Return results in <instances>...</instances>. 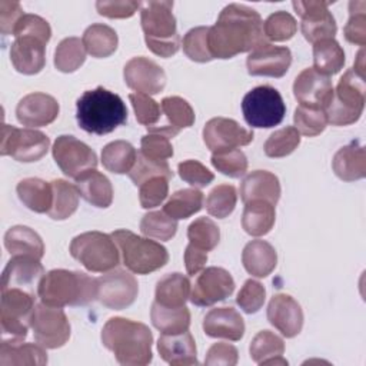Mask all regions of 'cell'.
<instances>
[{
	"mask_svg": "<svg viewBox=\"0 0 366 366\" xmlns=\"http://www.w3.org/2000/svg\"><path fill=\"white\" fill-rule=\"evenodd\" d=\"M266 43L260 14L243 4L226 6L214 26L209 27V49L213 59H232Z\"/></svg>",
	"mask_w": 366,
	"mask_h": 366,
	"instance_id": "6da1fadb",
	"label": "cell"
},
{
	"mask_svg": "<svg viewBox=\"0 0 366 366\" xmlns=\"http://www.w3.org/2000/svg\"><path fill=\"white\" fill-rule=\"evenodd\" d=\"M102 343L123 366H144L153 359L152 330L140 322L110 317L102 329Z\"/></svg>",
	"mask_w": 366,
	"mask_h": 366,
	"instance_id": "7a4b0ae2",
	"label": "cell"
},
{
	"mask_svg": "<svg viewBox=\"0 0 366 366\" xmlns=\"http://www.w3.org/2000/svg\"><path fill=\"white\" fill-rule=\"evenodd\" d=\"M76 119L84 132L103 136L127 122V107L119 94L99 86L77 99Z\"/></svg>",
	"mask_w": 366,
	"mask_h": 366,
	"instance_id": "3957f363",
	"label": "cell"
},
{
	"mask_svg": "<svg viewBox=\"0 0 366 366\" xmlns=\"http://www.w3.org/2000/svg\"><path fill=\"white\" fill-rule=\"evenodd\" d=\"M37 295L53 307L86 306L97 299V280L83 272L54 269L41 277Z\"/></svg>",
	"mask_w": 366,
	"mask_h": 366,
	"instance_id": "277c9868",
	"label": "cell"
},
{
	"mask_svg": "<svg viewBox=\"0 0 366 366\" xmlns=\"http://www.w3.org/2000/svg\"><path fill=\"white\" fill-rule=\"evenodd\" d=\"M173 1H143L140 21L147 49L160 57H172L180 49V36L173 14Z\"/></svg>",
	"mask_w": 366,
	"mask_h": 366,
	"instance_id": "5b68a950",
	"label": "cell"
},
{
	"mask_svg": "<svg viewBox=\"0 0 366 366\" xmlns=\"http://www.w3.org/2000/svg\"><path fill=\"white\" fill-rule=\"evenodd\" d=\"M365 76L353 67L346 70L323 107L327 123L347 126L357 122L365 107Z\"/></svg>",
	"mask_w": 366,
	"mask_h": 366,
	"instance_id": "8992f818",
	"label": "cell"
},
{
	"mask_svg": "<svg viewBox=\"0 0 366 366\" xmlns=\"http://www.w3.org/2000/svg\"><path fill=\"white\" fill-rule=\"evenodd\" d=\"M112 237L122 253L123 264L132 273L149 274L169 262L166 247L149 237H140L126 229L114 230Z\"/></svg>",
	"mask_w": 366,
	"mask_h": 366,
	"instance_id": "52a82bcc",
	"label": "cell"
},
{
	"mask_svg": "<svg viewBox=\"0 0 366 366\" xmlns=\"http://www.w3.org/2000/svg\"><path fill=\"white\" fill-rule=\"evenodd\" d=\"M70 254L92 273H106L120 263V250L112 234L84 232L70 243Z\"/></svg>",
	"mask_w": 366,
	"mask_h": 366,
	"instance_id": "ba28073f",
	"label": "cell"
},
{
	"mask_svg": "<svg viewBox=\"0 0 366 366\" xmlns=\"http://www.w3.org/2000/svg\"><path fill=\"white\" fill-rule=\"evenodd\" d=\"M242 112L249 126L270 129L280 124L285 119L286 104L282 94L274 87L263 84L244 94Z\"/></svg>",
	"mask_w": 366,
	"mask_h": 366,
	"instance_id": "9c48e42d",
	"label": "cell"
},
{
	"mask_svg": "<svg viewBox=\"0 0 366 366\" xmlns=\"http://www.w3.org/2000/svg\"><path fill=\"white\" fill-rule=\"evenodd\" d=\"M34 293L11 287L1 290L0 326L3 335L13 339H26L34 310Z\"/></svg>",
	"mask_w": 366,
	"mask_h": 366,
	"instance_id": "30bf717a",
	"label": "cell"
},
{
	"mask_svg": "<svg viewBox=\"0 0 366 366\" xmlns=\"http://www.w3.org/2000/svg\"><path fill=\"white\" fill-rule=\"evenodd\" d=\"M50 147V139L36 129H17L3 124L0 139L1 156H11L17 162L31 163L40 160Z\"/></svg>",
	"mask_w": 366,
	"mask_h": 366,
	"instance_id": "8fae6325",
	"label": "cell"
},
{
	"mask_svg": "<svg viewBox=\"0 0 366 366\" xmlns=\"http://www.w3.org/2000/svg\"><path fill=\"white\" fill-rule=\"evenodd\" d=\"M30 327L34 340L46 349H57L70 337V322L61 307L47 306L43 302L34 306Z\"/></svg>",
	"mask_w": 366,
	"mask_h": 366,
	"instance_id": "7c38bea8",
	"label": "cell"
},
{
	"mask_svg": "<svg viewBox=\"0 0 366 366\" xmlns=\"http://www.w3.org/2000/svg\"><path fill=\"white\" fill-rule=\"evenodd\" d=\"M53 159L60 170L71 177L77 179L87 170L96 169L97 156L86 143L70 134H61L53 144Z\"/></svg>",
	"mask_w": 366,
	"mask_h": 366,
	"instance_id": "4fadbf2b",
	"label": "cell"
},
{
	"mask_svg": "<svg viewBox=\"0 0 366 366\" xmlns=\"http://www.w3.org/2000/svg\"><path fill=\"white\" fill-rule=\"evenodd\" d=\"M97 280V300L112 309L123 310L133 305L139 293V283L136 277L122 269H113Z\"/></svg>",
	"mask_w": 366,
	"mask_h": 366,
	"instance_id": "5bb4252c",
	"label": "cell"
},
{
	"mask_svg": "<svg viewBox=\"0 0 366 366\" xmlns=\"http://www.w3.org/2000/svg\"><path fill=\"white\" fill-rule=\"evenodd\" d=\"M293 9L302 17L300 30L309 43H316L325 39H333L337 26L333 14L327 10L330 1H293Z\"/></svg>",
	"mask_w": 366,
	"mask_h": 366,
	"instance_id": "9a60e30c",
	"label": "cell"
},
{
	"mask_svg": "<svg viewBox=\"0 0 366 366\" xmlns=\"http://www.w3.org/2000/svg\"><path fill=\"white\" fill-rule=\"evenodd\" d=\"M234 290L232 274L223 267H206L197 276L192 292L190 302L199 307H207L229 297Z\"/></svg>",
	"mask_w": 366,
	"mask_h": 366,
	"instance_id": "2e32d148",
	"label": "cell"
},
{
	"mask_svg": "<svg viewBox=\"0 0 366 366\" xmlns=\"http://www.w3.org/2000/svg\"><path fill=\"white\" fill-rule=\"evenodd\" d=\"M253 140V132L242 127L236 120L213 117L203 127V142L213 153L237 149Z\"/></svg>",
	"mask_w": 366,
	"mask_h": 366,
	"instance_id": "e0dca14e",
	"label": "cell"
},
{
	"mask_svg": "<svg viewBox=\"0 0 366 366\" xmlns=\"http://www.w3.org/2000/svg\"><path fill=\"white\" fill-rule=\"evenodd\" d=\"M123 77L132 90L149 96L160 93L166 86L164 70L157 63L143 56L133 57L126 63Z\"/></svg>",
	"mask_w": 366,
	"mask_h": 366,
	"instance_id": "ac0fdd59",
	"label": "cell"
},
{
	"mask_svg": "<svg viewBox=\"0 0 366 366\" xmlns=\"http://www.w3.org/2000/svg\"><path fill=\"white\" fill-rule=\"evenodd\" d=\"M292 64V53L287 47L263 43L252 50L246 59L250 76L283 77Z\"/></svg>",
	"mask_w": 366,
	"mask_h": 366,
	"instance_id": "d6986e66",
	"label": "cell"
},
{
	"mask_svg": "<svg viewBox=\"0 0 366 366\" xmlns=\"http://www.w3.org/2000/svg\"><path fill=\"white\" fill-rule=\"evenodd\" d=\"M60 112L57 100L46 93L34 92L26 94L16 107L19 123L30 129L43 127L53 123Z\"/></svg>",
	"mask_w": 366,
	"mask_h": 366,
	"instance_id": "ffe728a7",
	"label": "cell"
},
{
	"mask_svg": "<svg viewBox=\"0 0 366 366\" xmlns=\"http://www.w3.org/2000/svg\"><path fill=\"white\" fill-rule=\"evenodd\" d=\"M332 93V80L313 67L302 70L293 83V94L300 106L323 109Z\"/></svg>",
	"mask_w": 366,
	"mask_h": 366,
	"instance_id": "44dd1931",
	"label": "cell"
},
{
	"mask_svg": "<svg viewBox=\"0 0 366 366\" xmlns=\"http://www.w3.org/2000/svg\"><path fill=\"white\" fill-rule=\"evenodd\" d=\"M267 320L285 337H295L303 327V310L290 295L277 293L267 305Z\"/></svg>",
	"mask_w": 366,
	"mask_h": 366,
	"instance_id": "7402d4cb",
	"label": "cell"
},
{
	"mask_svg": "<svg viewBox=\"0 0 366 366\" xmlns=\"http://www.w3.org/2000/svg\"><path fill=\"white\" fill-rule=\"evenodd\" d=\"M44 274L40 259L31 256H11L1 274V290L19 287L34 293V286H39Z\"/></svg>",
	"mask_w": 366,
	"mask_h": 366,
	"instance_id": "603a6c76",
	"label": "cell"
},
{
	"mask_svg": "<svg viewBox=\"0 0 366 366\" xmlns=\"http://www.w3.org/2000/svg\"><path fill=\"white\" fill-rule=\"evenodd\" d=\"M46 44L33 36L16 37L10 47V60L14 69L23 74H37L46 64Z\"/></svg>",
	"mask_w": 366,
	"mask_h": 366,
	"instance_id": "cb8c5ba5",
	"label": "cell"
},
{
	"mask_svg": "<svg viewBox=\"0 0 366 366\" xmlns=\"http://www.w3.org/2000/svg\"><path fill=\"white\" fill-rule=\"evenodd\" d=\"M203 332L210 337L237 342L244 335V320L233 307H216L203 317Z\"/></svg>",
	"mask_w": 366,
	"mask_h": 366,
	"instance_id": "d4e9b609",
	"label": "cell"
},
{
	"mask_svg": "<svg viewBox=\"0 0 366 366\" xmlns=\"http://www.w3.org/2000/svg\"><path fill=\"white\" fill-rule=\"evenodd\" d=\"M157 350L160 357L173 366H190L197 365V349L194 339L189 330L164 335L157 340Z\"/></svg>",
	"mask_w": 366,
	"mask_h": 366,
	"instance_id": "484cf974",
	"label": "cell"
},
{
	"mask_svg": "<svg viewBox=\"0 0 366 366\" xmlns=\"http://www.w3.org/2000/svg\"><path fill=\"white\" fill-rule=\"evenodd\" d=\"M49 362L46 347L39 343H23L21 339H3L0 366H43Z\"/></svg>",
	"mask_w": 366,
	"mask_h": 366,
	"instance_id": "4316f807",
	"label": "cell"
},
{
	"mask_svg": "<svg viewBox=\"0 0 366 366\" xmlns=\"http://www.w3.org/2000/svg\"><path fill=\"white\" fill-rule=\"evenodd\" d=\"M240 197L244 203L252 200H266L276 204L280 199V183L277 176L267 170L250 172L240 183Z\"/></svg>",
	"mask_w": 366,
	"mask_h": 366,
	"instance_id": "83f0119b",
	"label": "cell"
},
{
	"mask_svg": "<svg viewBox=\"0 0 366 366\" xmlns=\"http://www.w3.org/2000/svg\"><path fill=\"white\" fill-rule=\"evenodd\" d=\"M335 174L343 182H355L363 179L366 174V153L365 147L353 140L340 147L332 160Z\"/></svg>",
	"mask_w": 366,
	"mask_h": 366,
	"instance_id": "f1b7e54d",
	"label": "cell"
},
{
	"mask_svg": "<svg viewBox=\"0 0 366 366\" xmlns=\"http://www.w3.org/2000/svg\"><path fill=\"white\" fill-rule=\"evenodd\" d=\"M160 109L167 117V124L160 127L147 129L149 133H160L170 137H174L182 129L190 127L194 123V112L187 100L179 96L164 97L160 103Z\"/></svg>",
	"mask_w": 366,
	"mask_h": 366,
	"instance_id": "f546056e",
	"label": "cell"
},
{
	"mask_svg": "<svg viewBox=\"0 0 366 366\" xmlns=\"http://www.w3.org/2000/svg\"><path fill=\"white\" fill-rule=\"evenodd\" d=\"M242 263L249 274L262 279L274 270L277 253L266 240H250L242 252Z\"/></svg>",
	"mask_w": 366,
	"mask_h": 366,
	"instance_id": "4dcf8cb0",
	"label": "cell"
},
{
	"mask_svg": "<svg viewBox=\"0 0 366 366\" xmlns=\"http://www.w3.org/2000/svg\"><path fill=\"white\" fill-rule=\"evenodd\" d=\"M79 194L92 206L106 209L113 202V187L110 180L96 169L87 170L76 179Z\"/></svg>",
	"mask_w": 366,
	"mask_h": 366,
	"instance_id": "1f68e13d",
	"label": "cell"
},
{
	"mask_svg": "<svg viewBox=\"0 0 366 366\" xmlns=\"http://www.w3.org/2000/svg\"><path fill=\"white\" fill-rule=\"evenodd\" d=\"M20 202L36 213H49L53 203V187L39 177H26L16 187Z\"/></svg>",
	"mask_w": 366,
	"mask_h": 366,
	"instance_id": "d6a6232c",
	"label": "cell"
},
{
	"mask_svg": "<svg viewBox=\"0 0 366 366\" xmlns=\"http://www.w3.org/2000/svg\"><path fill=\"white\" fill-rule=\"evenodd\" d=\"M4 246L11 256H31L41 259L44 243L41 237L27 226H13L4 234Z\"/></svg>",
	"mask_w": 366,
	"mask_h": 366,
	"instance_id": "836d02e7",
	"label": "cell"
},
{
	"mask_svg": "<svg viewBox=\"0 0 366 366\" xmlns=\"http://www.w3.org/2000/svg\"><path fill=\"white\" fill-rule=\"evenodd\" d=\"M242 213V227L250 236L267 234L276 220L274 204L266 200H252L244 203Z\"/></svg>",
	"mask_w": 366,
	"mask_h": 366,
	"instance_id": "e575fe53",
	"label": "cell"
},
{
	"mask_svg": "<svg viewBox=\"0 0 366 366\" xmlns=\"http://www.w3.org/2000/svg\"><path fill=\"white\" fill-rule=\"evenodd\" d=\"M190 280L182 273L164 274L156 285L154 302L166 307L186 306L190 297Z\"/></svg>",
	"mask_w": 366,
	"mask_h": 366,
	"instance_id": "d590c367",
	"label": "cell"
},
{
	"mask_svg": "<svg viewBox=\"0 0 366 366\" xmlns=\"http://www.w3.org/2000/svg\"><path fill=\"white\" fill-rule=\"evenodd\" d=\"M249 352L252 360L257 365H287V360L282 357L285 342L270 330L259 332L252 339Z\"/></svg>",
	"mask_w": 366,
	"mask_h": 366,
	"instance_id": "8d00e7d4",
	"label": "cell"
},
{
	"mask_svg": "<svg viewBox=\"0 0 366 366\" xmlns=\"http://www.w3.org/2000/svg\"><path fill=\"white\" fill-rule=\"evenodd\" d=\"M150 319L153 326L164 335H176L189 330L190 312L186 306L166 307L153 302L150 309Z\"/></svg>",
	"mask_w": 366,
	"mask_h": 366,
	"instance_id": "74e56055",
	"label": "cell"
},
{
	"mask_svg": "<svg viewBox=\"0 0 366 366\" xmlns=\"http://www.w3.org/2000/svg\"><path fill=\"white\" fill-rule=\"evenodd\" d=\"M86 51L96 59L109 57L117 49V33L107 24L94 23L89 26L81 39Z\"/></svg>",
	"mask_w": 366,
	"mask_h": 366,
	"instance_id": "f35d334b",
	"label": "cell"
},
{
	"mask_svg": "<svg viewBox=\"0 0 366 366\" xmlns=\"http://www.w3.org/2000/svg\"><path fill=\"white\" fill-rule=\"evenodd\" d=\"M345 51L335 39H325L313 44V69L325 76L336 74L343 69Z\"/></svg>",
	"mask_w": 366,
	"mask_h": 366,
	"instance_id": "ab89813d",
	"label": "cell"
},
{
	"mask_svg": "<svg viewBox=\"0 0 366 366\" xmlns=\"http://www.w3.org/2000/svg\"><path fill=\"white\" fill-rule=\"evenodd\" d=\"M136 159V149L126 140L110 142L102 150V163L104 169L116 174L129 173L134 166Z\"/></svg>",
	"mask_w": 366,
	"mask_h": 366,
	"instance_id": "60d3db41",
	"label": "cell"
},
{
	"mask_svg": "<svg viewBox=\"0 0 366 366\" xmlns=\"http://www.w3.org/2000/svg\"><path fill=\"white\" fill-rule=\"evenodd\" d=\"M51 183L53 203L49 210V216L53 220H64L70 217L79 206V190L76 184H71L63 179H56Z\"/></svg>",
	"mask_w": 366,
	"mask_h": 366,
	"instance_id": "b9f144b4",
	"label": "cell"
},
{
	"mask_svg": "<svg viewBox=\"0 0 366 366\" xmlns=\"http://www.w3.org/2000/svg\"><path fill=\"white\" fill-rule=\"evenodd\" d=\"M203 207V193L199 189L174 192L163 206V212L174 220L187 219Z\"/></svg>",
	"mask_w": 366,
	"mask_h": 366,
	"instance_id": "7bdbcfd3",
	"label": "cell"
},
{
	"mask_svg": "<svg viewBox=\"0 0 366 366\" xmlns=\"http://www.w3.org/2000/svg\"><path fill=\"white\" fill-rule=\"evenodd\" d=\"M86 49L79 37L63 39L54 51V66L61 73H73L86 60Z\"/></svg>",
	"mask_w": 366,
	"mask_h": 366,
	"instance_id": "ee69618b",
	"label": "cell"
},
{
	"mask_svg": "<svg viewBox=\"0 0 366 366\" xmlns=\"http://www.w3.org/2000/svg\"><path fill=\"white\" fill-rule=\"evenodd\" d=\"M140 232L146 237L167 242L177 232V220L167 216L163 210L149 212L142 217Z\"/></svg>",
	"mask_w": 366,
	"mask_h": 366,
	"instance_id": "f6af8a7d",
	"label": "cell"
},
{
	"mask_svg": "<svg viewBox=\"0 0 366 366\" xmlns=\"http://www.w3.org/2000/svg\"><path fill=\"white\" fill-rule=\"evenodd\" d=\"M187 237L190 240V244H193L194 247L210 252L219 244L220 230L212 219L204 216L196 219L189 224Z\"/></svg>",
	"mask_w": 366,
	"mask_h": 366,
	"instance_id": "bcb514c9",
	"label": "cell"
},
{
	"mask_svg": "<svg viewBox=\"0 0 366 366\" xmlns=\"http://www.w3.org/2000/svg\"><path fill=\"white\" fill-rule=\"evenodd\" d=\"M237 193L232 184H219L210 190L206 197V210L210 216L217 219H224L236 207Z\"/></svg>",
	"mask_w": 366,
	"mask_h": 366,
	"instance_id": "7dc6e473",
	"label": "cell"
},
{
	"mask_svg": "<svg viewBox=\"0 0 366 366\" xmlns=\"http://www.w3.org/2000/svg\"><path fill=\"white\" fill-rule=\"evenodd\" d=\"M300 144V133L293 126L276 130L266 140L263 150L269 157H286Z\"/></svg>",
	"mask_w": 366,
	"mask_h": 366,
	"instance_id": "c3c4849f",
	"label": "cell"
},
{
	"mask_svg": "<svg viewBox=\"0 0 366 366\" xmlns=\"http://www.w3.org/2000/svg\"><path fill=\"white\" fill-rule=\"evenodd\" d=\"M297 23L296 19L283 10L272 13L263 21V33L267 40L286 41L296 34Z\"/></svg>",
	"mask_w": 366,
	"mask_h": 366,
	"instance_id": "681fc988",
	"label": "cell"
},
{
	"mask_svg": "<svg viewBox=\"0 0 366 366\" xmlns=\"http://www.w3.org/2000/svg\"><path fill=\"white\" fill-rule=\"evenodd\" d=\"M183 51L184 54L197 63H206L213 60L209 49V27L199 26L190 29L183 37Z\"/></svg>",
	"mask_w": 366,
	"mask_h": 366,
	"instance_id": "f907efd6",
	"label": "cell"
},
{
	"mask_svg": "<svg viewBox=\"0 0 366 366\" xmlns=\"http://www.w3.org/2000/svg\"><path fill=\"white\" fill-rule=\"evenodd\" d=\"M293 122H295V129L300 134H305L307 137H315L320 134L327 124V119L323 109L306 107V106L296 107L293 114Z\"/></svg>",
	"mask_w": 366,
	"mask_h": 366,
	"instance_id": "816d5d0a",
	"label": "cell"
},
{
	"mask_svg": "<svg viewBox=\"0 0 366 366\" xmlns=\"http://www.w3.org/2000/svg\"><path fill=\"white\" fill-rule=\"evenodd\" d=\"M210 162L217 172L234 179L242 177L247 170V157L240 149L213 153Z\"/></svg>",
	"mask_w": 366,
	"mask_h": 366,
	"instance_id": "f5cc1de1",
	"label": "cell"
},
{
	"mask_svg": "<svg viewBox=\"0 0 366 366\" xmlns=\"http://www.w3.org/2000/svg\"><path fill=\"white\" fill-rule=\"evenodd\" d=\"M156 176H163L166 179H172L173 173L167 162H156L152 159H147L142 153H137V159L132 170L129 172V177L136 186H140L146 180L156 177Z\"/></svg>",
	"mask_w": 366,
	"mask_h": 366,
	"instance_id": "db71d44e",
	"label": "cell"
},
{
	"mask_svg": "<svg viewBox=\"0 0 366 366\" xmlns=\"http://www.w3.org/2000/svg\"><path fill=\"white\" fill-rule=\"evenodd\" d=\"M349 13H350V17L343 29V34L349 43L365 46L366 44V3L350 1Z\"/></svg>",
	"mask_w": 366,
	"mask_h": 366,
	"instance_id": "11a10c76",
	"label": "cell"
},
{
	"mask_svg": "<svg viewBox=\"0 0 366 366\" xmlns=\"http://www.w3.org/2000/svg\"><path fill=\"white\" fill-rule=\"evenodd\" d=\"M169 194V179L156 176L140 184L139 202L143 209L160 206Z\"/></svg>",
	"mask_w": 366,
	"mask_h": 366,
	"instance_id": "9f6ffc18",
	"label": "cell"
},
{
	"mask_svg": "<svg viewBox=\"0 0 366 366\" xmlns=\"http://www.w3.org/2000/svg\"><path fill=\"white\" fill-rule=\"evenodd\" d=\"M264 299H266L264 286L257 280L247 279L237 293L236 303L240 306V309L244 313L252 315L262 309Z\"/></svg>",
	"mask_w": 366,
	"mask_h": 366,
	"instance_id": "6f0895ef",
	"label": "cell"
},
{
	"mask_svg": "<svg viewBox=\"0 0 366 366\" xmlns=\"http://www.w3.org/2000/svg\"><path fill=\"white\" fill-rule=\"evenodd\" d=\"M129 100L133 106L136 120L149 127H153L159 119H160V106L157 102H154L149 94L143 93H130Z\"/></svg>",
	"mask_w": 366,
	"mask_h": 366,
	"instance_id": "680465c9",
	"label": "cell"
},
{
	"mask_svg": "<svg viewBox=\"0 0 366 366\" xmlns=\"http://www.w3.org/2000/svg\"><path fill=\"white\" fill-rule=\"evenodd\" d=\"M140 153L156 162H167V159L173 156V146L167 136L160 133H149L140 140Z\"/></svg>",
	"mask_w": 366,
	"mask_h": 366,
	"instance_id": "91938a15",
	"label": "cell"
},
{
	"mask_svg": "<svg viewBox=\"0 0 366 366\" xmlns=\"http://www.w3.org/2000/svg\"><path fill=\"white\" fill-rule=\"evenodd\" d=\"M14 39L16 37H23V36H33L44 43H49L51 37V29L50 24L40 16L37 14H23L21 19L17 21L14 31H13Z\"/></svg>",
	"mask_w": 366,
	"mask_h": 366,
	"instance_id": "94428289",
	"label": "cell"
},
{
	"mask_svg": "<svg viewBox=\"0 0 366 366\" xmlns=\"http://www.w3.org/2000/svg\"><path fill=\"white\" fill-rule=\"evenodd\" d=\"M177 172L182 180L193 187H206L214 179V174L197 160H184L177 164Z\"/></svg>",
	"mask_w": 366,
	"mask_h": 366,
	"instance_id": "6125c7cd",
	"label": "cell"
},
{
	"mask_svg": "<svg viewBox=\"0 0 366 366\" xmlns=\"http://www.w3.org/2000/svg\"><path fill=\"white\" fill-rule=\"evenodd\" d=\"M140 4L133 0H99L96 9L99 14L109 19H127L140 9Z\"/></svg>",
	"mask_w": 366,
	"mask_h": 366,
	"instance_id": "be15d7a7",
	"label": "cell"
},
{
	"mask_svg": "<svg viewBox=\"0 0 366 366\" xmlns=\"http://www.w3.org/2000/svg\"><path fill=\"white\" fill-rule=\"evenodd\" d=\"M239 353L237 349L224 342H219L210 346V349L206 353L204 363L206 365H226V366H234L237 363Z\"/></svg>",
	"mask_w": 366,
	"mask_h": 366,
	"instance_id": "e7e4bbea",
	"label": "cell"
},
{
	"mask_svg": "<svg viewBox=\"0 0 366 366\" xmlns=\"http://www.w3.org/2000/svg\"><path fill=\"white\" fill-rule=\"evenodd\" d=\"M23 9L19 1L1 0L0 1V30L4 36L13 34L17 21L23 16Z\"/></svg>",
	"mask_w": 366,
	"mask_h": 366,
	"instance_id": "03108f58",
	"label": "cell"
},
{
	"mask_svg": "<svg viewBox=\"0 0 366 366\" xmlns=\"http://www.w3.org/2000/svg\"><path fill=\"white\" fill-rule=\"evenodd\" d=\"M206 262H207V252L200 250L189 243L184 250V264H186L187 273L190 276L197 274L200 270H203Z\"/></svg>",
	"mask_w": 366,
	"mask_h": 366,
	"instance_id": "003e7915",
	"label": "cell"
}]
</instances>
